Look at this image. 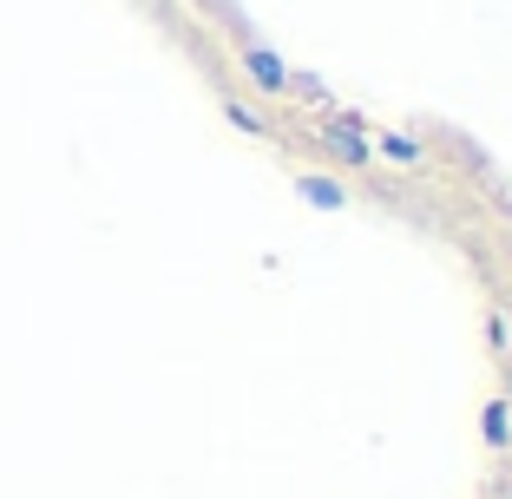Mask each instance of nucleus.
<instances>
[{"label":"nucleus","instance_id":"obj_2","mask_svg":"<svg viewBox=\"0 0 512 499\" xmlns=\"http://www.w3.org/2000/svg\"><path fill=\"white\" fill-rule=\"evenodd\" d=\"M368 152H381L388 165H407V171L427 165V145L414 132H394V125H368Z\"/></svg>","mask_w":512,"mask_h":499},{"label":"nucleus","instance_id":"obj_7","mask_svg":"<svg viewBox=\"0 0 512 499\" xmlns=\"http://www.w3.org/2000/svg\"><path fill=\"white\" fill-rule=\"evenodd\" d=\"M506 408H512V388H506Z\"/></svg>","mask_w":512,"mask_h":499},{"label":"nucleus","instance_id":"obj_1","mask_svg":"<svg viewBox=\"0 0 512 499\" xmlns=\"http://www.w3.org/2000/svg\"><path fill=\"white\" fill-rule=\"evenodd\" d=\"M237 66L250 73V86H256V92H270V99H289V66L276 60L263 40H243V46H237Z\"/></svg>","mask_w":512,"mask_h":499},{"label":"nucleus","instance_id":"obj_3","mask_svg":"<svg viewBox=\"0 0 512 499\" xmlns=\"http://www.w3.org/2000/svg\"><path fill=\"white\" fill-rule=\"evenodd\" d=\"M480 440L493 447V454H506V447H512V408L499 401V394H493V401L480 408Z\"/></svg>","mask_w":512,"mask_h":499},{"label":"nucleus","instance_id":"obj_5","mask_svg":"<svg viewBox=\"0 0 512 499\" xmlns=\"http://www.w3.org/2000/svg\"><path fill=\"white\" fill-rule=\"evenodd\" d=\"M486 348H493V355H512V316H506V309L486 316Z\"/></svg>","mask_w":512,"mask_h":499},{"label":"nucleus","instance_id":"obj_4","mask_svg":"<svg viewBox=\"0 0 512 499\" xmlns=\"http://www.w3.org/2000/svg\"><path fill=\"white\" fill-rule=\"evenodd\" d=\"M296 191L309 197L316 211H348V191H342L335 178H322V171H302V178H296Z\"/></svg>","mask_w":512,"mask_h":499},{"label":"nucleus","instance_id":"obj_6","mask_svg":"<svg viewBox=\"0 0 512 499\" xmlns=\"http://www.w3.org/2000/svg\"><path fill=\"white\" fill-rule=\"evenodd\" d=\"M230 125H237V132H256V138L270 132V125L256 119V112H250V106H237V99H230Z\"/></svg>","mask_w":512,"mask_h":499}]
</instances>
